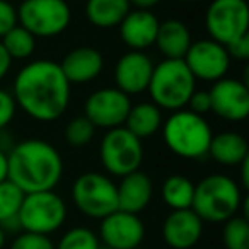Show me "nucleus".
Instances as JSON below:
<instances>
[{
  "instance_id": "nucleus-18",
  "label": "nucleus",
  "mask_w": 249,
  "mask_h": 249,
  "mask_svg": "<svg viewBox=\"0 0 249 249\" xmlns=\"http://www.w3.org/2000/svg\"><path fill=\"white\" fill-rule=\"evenodd\" d=\"M60 69H62L63 75L69 80L70 86L92 82L94 79L101 75L104 69L103 53L92 46H79L75 50H70L63 56Z\"/></svg>"
},
{
  "instance_id": "nucleus-36",
  "label": "nucleus",
  "mask_w": 249,
  "mask_h": 249,
  "mask_svg": "<svg viewBox=\"0 0 249 249\" xmlns=\"http://www.w3.org/2000/svg\"><path fill=\"white\" fill-rule=\"evenodd\" d=\"M239 166H241V184H239V186H241L242 190H248L249 188V157L242 164H239Z\"/></svg>"
},
{
  "instance_id": "nucleus-4",
  "label": "nucleus",
  "mask_w": 249,
  "mask_h": 249,
  "mask_svg": "<svg viewBox=\"0 0 249 249\" xmlns=\"http://www.w3.org/2000/svg\"><path fill=\"white\" fill-rule=\"evenodd\" d=\"M162 139L167 149L183 159H201L208 154L212 128L208 121L190 109L173 111L162 123Z\"/></svg>"
},
{
  "instance_id": "nucleus-30",
  "label": "nucleus",
  "mask_w": 249,
  "mask_h": 249,
  "mask_svg": "<svg viewBox=\"0 0 249 249\" xmlns=\"http://www.w3.org/2000/svg\"><path fill=\"white\" fill-rule=\"evenodd\" d=\"M11 249H55V244L50 235L21 231L11 242Z\"/></svg>"
},
{
  "instance_id": "nucleus-5",
  "label": "nucleus",
  "mask_w": 249,
  "mask_h": 249,
  "mask_svg": "<svg viewBox=\"0 0 249 249\" xmlns=\"http://www.w3.org/2000/svg\"><path fill=\"white\" fill-rule=\"evenodd\" d=\"M196 90V80L188 70L184 60H166L154 65L149 92L152 103L160 109H184L191 94Z\"/></svg>"
},
{
  "instance_id": "nucleus-32",
  "label": "nucleus",
  "mask_w": 249,
  "mask_h": 249,
  "mask_svg": "<svg viewBox=\"0 0 249 249\" xmlns=\"http://www.w3.org/2000/svg\"><path fill=\"white\" fill-rule=\"evenodd\" d=\"M18 26V9L9 0H0V38Z\"/></svg>"
},
{
  "instance_id": "nucleus-28",
  "label": "nucleus",
  "mask_w": 249,
  "mask_h": 249,
  "mask_svg": "<svg viewBox=\"0 0 249 249\" xmlns=\"http://www.w3.org/2000/svg\"><path fill=\"white\" fill-rule=\"evenodd\" d=\"M24 193L9 179L0 183V225L9 218L18 217Z\"/></svg>"
},
{
  "instance_id": "nucleus-23",
  "label": "nucleus",
  "mask_w": 249,
  "mask_h": 249,
  "mask_svg": "<svg viewBox=\"0 0 249 249\" xmlns=\"http://www.w3.org/2000/svg\"><path fill=\"white\" fill-rule=\"evenodd\" d=\"M132 11L130 0H87V21L99 29L118 28L124 16Z\"/></svg>"
},
{
  "instance_id": "nucleus-2",
  "label": "nucleus",
  "mask_w": 249,
  "mask_h": 249,
  "mask_svg": "<svg viewBox=\"0 0 249 249\" xmlns=\"http://www.w3.org/2000/svg\"><path fill=\"white\" fill-rule=\"evenodd\" d=\"M62 176V156L50 142L22 140L7 152V179L24 195L55 190Z\"/></svg>"
},
{
  "instance_id": "nucleus-11",
  "label": "nucleus",
  "mask_w": 249,
  "mask_h": 249,
  "mask_svg": "<svg viewBox=\"0 0 249 249\" xmlns=\"http://www.w3.org/2000/svg\"><path fill=\"white\" fill-rule=\"evenodd\" d=\"M132 107L130 96L116 87H103L90 94L84 104V116L96 128H118L123 126Z\"/></svg>"
},
{
  "instance_id": "nucleus-1",
  "label": "nucleus",
  "mask_w": 249,
  "mask_h": 249,
  "mask_svg": "<svg viewBox=\"0 0 249 249\" xmlns=\"http://www.w3.org/2000/svg\"><path fill=\"white\" fill-rule=\"evenodd\" d=\"M70 84L60 63L53 60H33L18 72L12 96L29 118L50 123L63 116L70 104Z\"/></svg>"
},
{
  "instance_id": "nucleus-16",
  "label": "nucleus",
  "mask_w": 249,
  "mask_h": 249,
  "mask_svg": "<svg viewBox=\"0 0 249 249\" xmlns=\"http://www.w3.org/2000/svg\"><path fill=\"white\" fill-rule=\"evenodd\" d=\"M203 224L191 208L173 210L164 218L160 234L171 249H191L203 235Z\"/></svg>"
},
{
  "instance_id": "nucleus-9",
  "label": "nucleus",
  "mask_w": 249,
  "mask_h": 249,
  "mask_svg": "<svg viewBox=\"0 0 249 249\" xmlns=\"http://www.w3.org/2000/svg\"><path fill=\"white\" fill-rule=\"evenodd\" d=\"M99 157L104 169L111 176L123 178L140 169L143 160L142 140L124 126L111 128L101 140Z\"/></svg>"
},
{
  "instance_id": "nucleus-24",
  "label": "nucleus",
  "mask_w": 249,
  "mask_h": 249,
  "mask_svg": "<svg viewBox=\"0 0 249 249\" xmlns=\"http://www.w3.org/2000/svg\"><path fill=\"white\" fill-rule=\"evenodd\" d=\"M195 195V183L183 174H171L160 186V198L171 210L191 208Z\"/></svg>"
},
{
  "instance_id": "nucleus-8",
  "label": "nucleus",
  "mask_w": 249,
  "mask_h": 249,
  "mask_svg": "<svg viewBox=\"0 0 249 249\" xmlns=\"http://www.w3.org/2000/svg\"><path fill=\"white\" fill-rule=\"evenodd\" d=\"M72 21L67 0H22L18 9V24L35 38H53L65 31Z\"/></svg>"
},
{
  "instance_id": "nucleus-19",
  "label": "nucleus",
  "mask_w": 249,
  "mask_h": 249,
  "mask_svg": "<svg viewBox=\"0 0 249 249\" xmlns=\"http://www.w3.org/2000/svg\"><path fill=\"white\" fill-rule=\"evenodd\" d=\"M154 195L152 179L142 171H135L121 178L116 184L118 210L139 215L149 207Z\"/></svg>"
},
{
  "instance_id": "nucleus-35",
  "label": "nucleus",
  "mask_w": 249,
  "mask_h": 249,
  "mask_svg": "<svg viewBox=\"0 0 249 249\" xmlns=\"http://www.w3.org/2000/svg\"><path fill=\"white\" fill-rule=\"evenodd\" d=\"M11 65H12V58L9 56V53L5 52L4 45L0 41V82H2V80L5 79V75L9 73Z\"/></svg>"
},
{
  "instance_id": "nucleus-13",
  "label": "nucleus",
  "mask_w": 249,
  "mask_h": 249,
  "mask_svg": "<svg viewBox=\"0 0 249 249\" xmlns=\"http://www.w3.org/2000/svg\"><path fill=\"white\" fill-rule=\"evenodd\" d=\"M99 239L109 249H137L145 239V225L135 213L116 210L101 218Z\"/></svg>"
},
{
  "instance_id": "nucleus-26",
  "label": "nucleus",
  "mask_w": 249,
  "mask_h": 249,
  "mask_svg": "<svg viewBox=\"0 0 249 249\" xmlns=\"http://www.w3.org/2000/svg\"><path fill=\"white\" fill-rule=\"evenodd\" d=\"M222 241L225 249H249V222L242 215H234L224 222Z\"/></svg>"
},
{
  "instance_id": "nucleus-33",
  "label": "nucleus",
  "mask_w": 249,
  "mask_h": 249,
  "mask_svg": "<svg viewBox=\"0 0 249 249\" xmlns=\"http://www.w3.org/2000/svg\"><path fill=\"white\" fill-rule=\"evenodd\" d=\"M186 106L191 113L200 114V116H203L205 113H210L212 103H210V94H208V90H195L190 96V99H188Z\"/></svg>"
},
{
  "instance_id": "nucleus-21",
  "label": "nucleus",
  "mask_w": 249,
  "mask_h": 249,
  "mask_svg": "<svg viewBox=\"0 0 249 249\" xmlns=\"http://www.w3.org/2000/svg\"><path fill=\"white\" fill-rule=\"evenodd\" d=\"M217 164L225 167H235L249 157L248 140L237 132H220L212 135L208 154Z\"/></svg>"
},
{
  "instance_id": "nucleus-22",
  "label": "nucleus",
  "mask_w": 249,
  "mask_h": 249,
  "mask_svg": "<svg viewBox=\"0 0 249 249\" xmlns=\"http://www.w3.org/2000/svg\"><path fill=\"white\" fill-rule=\"evenodd\" d=\"M162 109L157 107L152 101H143V103L132 104L123 126L137 139L143 140L156 135L162 128Z\"/></svg>"
},
{
  "instance_id": "nucleus-29",
  "label": "nucleus",
  "mask_w": 249,
  "mask_h": 249,
  "mask_svg": "<svg viewBox=\"0 0 249 249\" xmlns=\"http://www.w3.org/2000/svg\"><path fill=\"white\" fill-rule=\"evenodd\" d=\"M65 140L72 147H86L96 135V126L86 116H77L65 126Z\"/></svg>"
},
{
  "instance_id": "nucleus-27",
  "label": "nucleus",
  "mask_w": 249,
  "mask_h": 249,
  "mask_svg": "<svg viewBox=\"0 0 249 249\" xmlns=\"http://www.w3.org/2000/svg\"><path fill=\"white\" fill-rule=\"evenodd\" d=\"M99 237L87 227H72L60 237L55 249H99Z\"/></svg>"
},
{
  "instance_id": "nucleus-40",
  "label": "nucleus",
  "mask_w": 249,
  "mask_h": 249,
  "mask_svg": "<svg viewBox=\"0 0 249 249\" xmlns=\"http://www.w3.org/2000/svg\"><path fill=\"white\" fill-rule=\"evenodd\" d=\"M176 2H191V0H176Z\"/></svg>"
},
{
  "instance_id": "nucleus-15",
  "label": "nucleus",
  "mask_w": 249,
  "mask_h": 249,
  "mask_svg": "<svg viewBox=\"0 0 249 249\" xmlns=\"http://www.w3.org/2000/svg\"><path fill=\"white\" fill-rule=\"evenodd\" d=\"M154 72V62L143 52L124 53L114 67L116 89L126 96L145 92Z\"/></svg>"
},
{
  "instance_id": "nucleus-37",
  "label": "nucleus",
  "mask_w": 249,
  "mask_h": 249,
  "mask_svg": "<svg viewBox=\"0 0 249 249\" xmlns=\"http://www.w3.org/2000/svg\"><path fill=\"white\" fill-rule=\"evenodd\" d=\"M159 2L160 0H130V5H135L137 9H142V11H150Z\"/></svg>"
},
{
  "instance_id": "nucleus-39",
  "label": "nucleus",
  "mask_w": 249,
  "mask_h": 249,
  "mask_svg": "<svg viewBox=\"0 0 249 249\" xmlns=\"http://www.w3.org/2000/svg\"><path fill=\"white\" fill-rule=\"evenodd\" d=\"M5 241H7V234H5V232H4V229L0 227V249H4Z\"/></svg>"
},
{
  "instance_id": "nucleus-17",
  "label": "nucleus",
  "mask_w": 249,
  "mask_h": 249,
  "mask_svg": "<svg viewBox=\"0 0 249 249\" xmlns=\"http://www.w3.org/2000/svg\"><path fill=\"white\" fill-rule=\"evenodd\" d=\"M159 22L157 16H154V12L150 11H130L118 26L121 41L132 48V52H143L156 43Z\"/></svg>"
},
{
  "instance_id": "nucleus-3",
  "label": "nucleus",
  "mask_w": 249,
  "mask_h": 249,
  "mask_svg": "<svg viewBox=\"0 0 249 249\" xmlns=\"http://www.w3.org/2000/svg\"><path fill=\"white\" fill-rule=\"evenodd\" d=\"M244 201L242 188L225 174H210L195 184L191 210L203 222L224 224L239 213Z\"/></svg>"
},
{
  "instance_id": "nucleus-20",
  "label": "nucleus",
  "mask_w": 249,
  "mask_h": 249,
  "mask_svg": "<svg viewBox=\"0 0 249 249\" xmlns=\"http://www.w3.org/2000/svg\"><path fill=\"white\" fill-rule=\"evenodd\" d=\"M191 33L188 26L179 19H167L164 22H159L157 29L156 43L157 50L166 60H183L186 52L190 50Z\"/></svg>"
},
{
  "instance_id": "nucleus-34",
  "label": "nucleus",
  "mask_w": 249,
  "mask_h": 249,
  "mask_svg": "<svg viewBox=\"0 0 249 249\" xmlns=\"http://www.w3.org/2000/svg\"><path fill=\"white\" fill-rule=\"evenodd\" d=\"M225 50H227L231 60L234 58V60L246 62V60L249 58V35H246V36H242V38L232 41L231 45L225 46Z\"/></svg>"
},
{
  "instance_id": "nucleus-12",
  "label": "nucleus",
  "mask_w": 249,
  "mask_h": 249,
  "mask_svg": "<svg viewBox=\"0 0 249 249\" xmlns=\"http://www.w3.org/2000/svg\"><path fill=\"white\" fill-rule=\"evenodd\" d=\"M183 60L195 80L212 84L224 79L231 67V56L225 46L213 39L193 41Z\"/></svg>"
},
{
  "instance_id": "nucleus-31",
  "label": "nucleus",
  "mask_w": 249,
  "mask_h": 249,
  "mask_svg": "<svg viewBox=\"0 0 249 249\" xmlns=\"http://www.w3.org/2000/svg\"><path fill=\"white\" fill-rule=\"evenodd\" d=\"M16 109H18V104L11 90L0 89V132L7 128L9 123L14 120Z\"/></svg>"
},
{
  "instance_id": "nucleus-25",
  "label": "nucleus",
  "mask_w": 249,
  "mask_h": 249,
  "mask_svg": "<svg viewBox=\"0 0 249 249\" xmlns=\"http://www.w3.org/2000/svg\"><path fill=\"white\" fill-rule=\"evenodd\" d=\"M0 41L12 60H26L36 50V38L19 24L14 26L9 33H5L0 38Z\"/></svg>"
},
{
  "instance_id": "nucleus-38",
  "label": "nucleus",
  "mask_w": 249,
  "mask_h": 249,
  "mask_svg": "<svg viewBox=\"0 0 249 249\" xmlns=\"http://www.w3.org/2000/svg\"><path fill=\"white\" fill-rule=\"evenodd\" d=\"M7 179V152L0 150V183Z\"/></svg>"
},
{
  "instance_id": "nucleus-14",
  "label": "nucleus",
  "mask_w": 249,
  "mask_h": 249,
  "mask_svg": "<svg viewBox=\"0 0 249 249\" xmlns=\"http://www.w3.org/2000/svg\"><path fill=\"white\" fill-rule=\"evenodd\" d=\"M212 113L227 121H242L249 116V87L244 80L224 79L213 82L208 90Z\"/></svg>"
},
{
  "instance_id": "nucleus-7",
  "label": "nucleus",
  "mask_w": 249,
  "mask_h": 249,
  "mask_svg": "<svg viewBox=\"0 0 249 249\" xmlns=\"http://www.w3.org/2000/svg\"><path fill=\"white\" fill-rule=\"evenodd\" d=\"M72 200L82 215L101 220L118 210L116 183L106 174L84 173L73 181Z\"/></svg>"
},
{
  "instance_id": "nucleus-41",
  "label": "nucleus",
  "mask_w": 249,
  "mask_h": 249,
  "mask_svg": "<svg viewBox=\"0 0 249 249\" xmlns=\"http://www.w3.org/2000/svg\"><path fill=\"white\" fill-rule=\"evenodd\" d=\"M99 249H109V248H104V246H103V248H99Z\"/></svg>"
},
{
  "instance_id": "nucleus-6",
  "label": "nucleus",
  "mask_w": 249,
  "mask_h": 249,
  "mask_svg": "<svg viewBox=\"0 0 249 249\" xmlns=\"http://www.w3.org/2000/svg\"><path fill=\"white\" fill-rule=\"evenodd\" d=\"M18 220L21 231L50 235L67 220V205L55 190L24 195Z\"/></svg>"
},
{
  "instance_id": "nucleus-10",
  "label": "nucleus",
  "mask_w": 249,
  "mask_h": 249,
  "mask_svg": "<svg viewBox=\"0 0 249 249\" xmlns=\"http://www.w3.org/2000/svg\"><path fill=\"white\" fill-rule=\"evenodd\" d=\"M210 39L227 46L249 35V7L246 0H212L205 14Z\"/></svg>"
}]
</instances>
